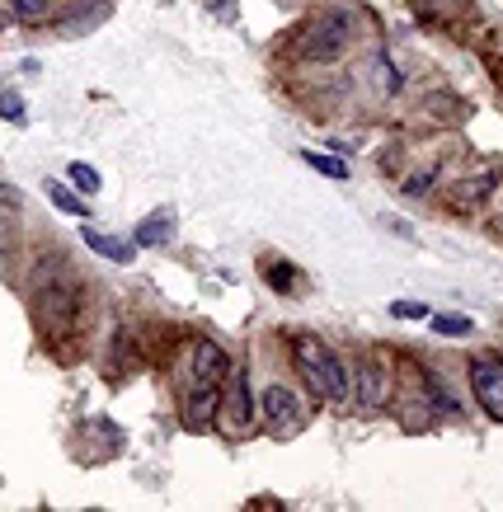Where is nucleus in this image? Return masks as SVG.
<instances>
[{"label": "nucleus", "mask_w": 503, "mask_h": 512, "mask_svg": "<svg viewBox=\"0 0 503 512\" xmlns=\"http://www.w3.org/2000/svg\"><path fill=\"white\" fill-rule=\"evenodd\" d=\"M0 118L19 123V118H24V99H19V94H0Z\"/></svg>", "instance_id": "19"}, {"label": "nucleus", "mask_w": 503, "mask_h": 512, "mask_svg": "<svg viewBox=\"0 0 503 512\" xmlns=\"http://www.w3.org/2000/svg\"><path fill=\"white\" fill-rule=\"evenodd\" d=\"M132 235H137V245H165V240L174 235V212H156V217H146Z\"/></svg>", "instance_id": "8"}, {"label": "nucleus", "mask_w": 503, "mask_h": 512, "mask_svg": "<svg viewBox=\"0 0 503 512\" xmlns=\"http://www.w3.org/2000/svg\"><path fill=\"white\" fill-rule=\"evenodd\" d=\"M391 315H395V320H428V306H424V301H395Z\"/></svg>", "instance_id": "18"}, {"label": "nucleus", "mask_w": 503, "mask_h": 512, "mask_svg": "<svg viewBox=\"0 0 503 512\" xmlns=\"http://www.w3.org/2000/svg\"><path fill=\"white\" fill-rule=\"evenodd\" d=\"M85 245L95 249V254H104V259H118V264L132 259V245H118V240H109L104 231H85Z\"/></svg>", "instance_id": "9"}, {"label": "nucleus", "mask_w": 503, "mask_h": 512, "mask_svg": "<svg viewBox=\"0 0 503 512\" xmlns=\"http://www.w3.org/2000/svg\"><path fill=\"white\" fill-rule=\"evenodd\" d=\"M80 10H85V15H80V19L71 15V19H66V24H62L66 33H85V29H95L99 19L109 15V5H104V0H90V5H80Z\"/></svg>", "instance_id": "10"}, {"label": "nucleus", "mask_w": 503, "mask_h": 512, "mask_svg": "<svg viewBox=\"0 0 503 512\" xmlns=\"http://www.w3.org/2000/svg\"><path fill=\"white\" fill-rule=\"evenodd\" d=\"M0 202H5V207H19V193L5 184V188H0Z\"/></svg>", "instance_id": "22"}, {"label": "nucleus", "mask_w": 503, "mask_h": 512, "mask_svg": "<svg viewBox=\"0 0 503 512\" xmlns=\"http://www.w3.org/2000/svg\"><path fill=\"white\" fill-rule=\"evenodd\" d=\"M353 386H358V404H362V409H381V404L391 400V390H386V372H381L372 357H362V362H358V381H353Z\"/></svg>", "instance_id": "7"}, {"label": "nucleus", "mask_w": 503, "mask_h": 512, "mask_svg": "<svg viewBox=\"0 0 503 512\" xmlns=\"http://www.w3.org/2000/svg\"><path fill=\"white\" fill-rule=\"evenodd\" d=\"M226 372H231L226 348H217L212 339L193 343V381H198V386H217V381H226Z\"/></svg>", "instance_id": "5"}, {"label": "nucleus", "mask_w": 503, "mask_h": 512, "mask_svg": "<svg viewBox=\"0 0 503 512\" xmlns=\"http://www.w3.org/2000/svg\"><path fill=\"white\" fill-rule=\"evenodd\" d=\"M10 5L19 19H43V10H48V0H10Z\"/></svg>", "instance_id": "20"}, {"label": "nucleus", "mask_w": 503, "mask_h": 512, "mask_svg": "<svg viewBox=\"0 0 503 512\" xmlns=\"http://www.w3.org/2000/svg\"><path fill=\"white\" fill-rule=\"evenodd\" d=\"M489 188H494V170H485V174H475V179H466V184H456L452 193L461 202H480L489 193Z\"/></svg>", "instance_id": "13"}, {"label": "nucleus", "mask_w": 503, "mask_h": 512, "mask_svg": "<svg viewBox=\"0 0 503 512\" xmlns=\"http://www.w3.org/2000/svg\"><path fill=\"white\" fill-rule=\"evenodd\" d=\"M212 10H217V19L231 24V19H236V0H212Z\"/></svg>", "instance_id": "21"}, {"label": "nucleus", "mask_w": 503, "mask_h": 512, "mask_svg": "<svg viewBox=\"0 0 503 512\" xmlns=\"http://www.w3.org/2000/svg\"><path fill=\"white\" fill-rule=\"evenodd\" d=\"M48 198L62 207V212H71V217H90V202L85 198H76L71 188H62V184H48Z\"/></svg>", "instance_id": "12"}, {"label": "nucleus", "mask_w": 503, "mask_h": 512, "mask_svg": "<svg viewBox=\"0 0 503 512\" xmlns=\"http://www.w3.org/2000/svg\"><path fill=\"white\" fill-rule=\"evenodd\" d=\"M348 38H353V15L348 10H330V15H315L301 24L297 52L306 62H339Z\"/></svg>", "instance_id": "2"}, {"label": "nucleus", "mask_w": 503, "mask_h": 512, "mask_svg": "<svg viewBox=\"0 0 503 512\" xmlns=\"http://www.w3.org/2000/svg\"><path fill=\"white\" fill-rule=\"evenodd\" d=\"M301 160H306V165H311L315 174H330V179H339V184H344V179H348V165H344V160L320 156V151H301Z\"/></svg>", "instance_id": "11"}, {"label": "nucleus", "mask_w": 503, "mask_h": 512, "mask_svg": "<svg viewBox=\"0 0 503 512\" xmlns=\"http://www.w3.org/2000/svg\"><path fill=\"white\" fill-rule=\"evenodd\" d=\"M254 423V400H250V381L236 376L231 386H226V400H221V428H231V433H245Z\"/></svg>", "instance_id": "4"}, {"label": "nucleus", "mask_w": 503, "mask_h": 512, "mask_svg": "<svg viewBox=\"0 0 503 512\" xmlns=\"http://www.w3.org/2000/svg\"><path fill=\"white\" fill-rule=\"evenodd\" d=\"M71 184H76L80 193H99V174L90 170V165H80V160H71Z\"/></svg>", "instance_id": "15"}, {"label": "nucleus", "mask_w": 503, "mask_h": 512, "mask_svg": "<svg viewBox=\"0 0 503 512\" xmlns=\"http://www.w3.org/2000/svg\"><path fill=\"white\" fill-rule=\"evenodd\" d=\"M471 390L480 409H485L494 423H503V357H471Z\"/></svg>", "instance_id": "3"}, {"label": "nucleus", "mask_w": 503, "mask_h": 512, "mask_svg": "<svg viewBox=\"0 0 503 512\" xmlns=\"http://www.w3.org/2000/svg\"><path fill=\"white\" fill-rule=\"evenodd\" d=\"M292 357H297L301 381H306L315 395H325V400H334V404L353 395V381H348L344 362L325 348V339H315V334H297V339H292Z\"/></svg>", "instance_id": "1"}, {"label": "nucleus", "mask_w": 503, "mask_h": 512, "mask_svg": "<svg viewBox=\"0 0 503 512\" xmlns=\"http://www.w3.org/2000/svg\"><path fill=\"white\" fill-rule=\"evenodd\" d=\"M433 184H438V165H424L419 174H409L405 179V198H424Z\"/></svg>", "instance_id": "14"}, {"label": "nucleus", "mask_w": 503, "mask_h": 512, "mask_svg": "<svg viewBox=\"0 0 503 512\" xmlns=\"http://www.w3.org/2000/svg\"><path fill=\"white\" fill-rule=\"evenodd\" d=\"M292 273H297V268H287V264H273V268H268V282H273L278 292H297V278H292Z\"/></svg>", "instance_id": "16"}, {"label": "nucleus", "mask_w": 503, "mask_h": 512, "mask_svg": "<svg viewBox=\"0 0 503 512\" xmlns=\"http://www.w3.org/2000/svg\"><path fill=\"white\" fill-rule=\"evenodd\" d=\"M433 329L438 334H471V320H461V315H433Z\"/></svg>", "instance_id": "17"}, {"label": "nucleus", "mask_w": 503, "mask_h": 512, "mask_svg": "<svg viewBox=\"0 0 503 512\" xmlns=\"http://www.w3.org/2000/svg\"><path fill=\"white\" fill-rule=\"evenodd\" d=\"M264 423H273L278 433L297 428V423H301V400L287 386H268L264 390Z\"/></svg>", "instance_id": "6"}]
</instances>
